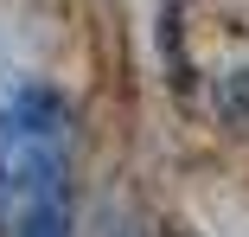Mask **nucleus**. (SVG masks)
<instances>
[{"mask_svg":"<svg viewBox=\"0 0 249 237\" xmlns=\"http://www.w3.org/2000/svg\"><path fill=\"white\" fill-rule=\"evenodd\" d=\"M64 135H71L64 97L19 83L0 103V186L19 199H32L38 186H58L64 179Z\"/></svg>","mask_w":249,"mask_h":237,"instance_id":"obj_1","label":"nucleus"},{"mask_svg":"<svg viewBox=\"0 0 249 237\" xmlns=\"http://www.w3.org/2000/svg\"><path fill=\"white\" fill-rule=\"evenodd\" d=\"M19 237H71V186H38L19 205Z\"/></svg>","mask_w":249,"mask_h":237,"instance_id":"obj_2","label":"nucleus"},{"mask_svg":"<svg viewBox=\"0 0 249 237\" xmlns=\"http://www.w3.org/2000/svg\"><path fill=\"white\" fill-rule=\"evenodd\" d=\"M217 116H224L230 128H243V135H249V58H243L236 71H224V77H217Z\"/></svg>","mask_w":249,"mask_h":237,"instance_id":"obj_3","label":"nucleus"}]
</instances>
